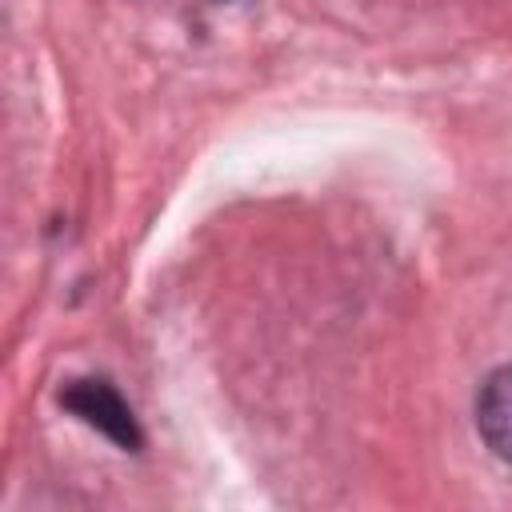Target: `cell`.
Returning a JSON list of instances; mask_svg holds the SVG:
<instances>
[{"mask_svg":"<svg viewBox=\"0 0 512 512\" xmlns=\"http://www.w3.org/2000/svg\"><path fill=\"white\" fill-rule=\"evenodd\" d=\"M60 404H64L68 412H76L84 424H92L100 436H108V440H112L116 448H124V452H136V448L144 444V432H140V424H136L128 400H124L108 380H96V376L72 380V384L60 392Z\"/></svg>","mask_w":512,"mask_h":512,"instance_id":"1","label":"cell"},{"mask_svg":"<svg viewBox=\"0 0 512 512\" xmlns=\"http://www.w3.org/2000/svg\"><path fill=\"white\" fill-rule=\"evenodd\" d=\"M476 432L492 456L512 464V364L488 372L476 396Z\"/></svg>","mask_w":512,"mask_h":512,"instance_id":"2","label":"cell"}]
</instances>
